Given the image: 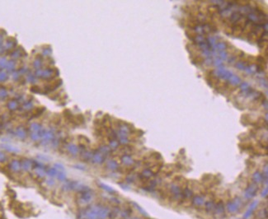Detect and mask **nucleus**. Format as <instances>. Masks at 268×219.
I'll list each match as a JSON object with an SVG mask.
<instances>
[{
  "mask_svg": "<svg viewBox=\"0 0 268 219\" xmlns=\"http://www.w3.org/2000/svg\"><path fill=\"white\" fill-rule=\"evenodd\" d=\"M111 209L102 204L90 205L78 213L79 219H108L110 218Z\"/></svg>",
  "mask_w": 268,
  "mask_h": 219,
  "instance_id": "f257e3e1",
  "label": "nucleus"
},
{
  "mask_svg": "<svg viewBox=\"0 0 268 219\" xmlns=\"http://www.w3.org/2000/svg\"><path fill=\"white\" fill-rule=\"evenodd\" d=\"M241 206H242V200L238 197H236L234 200L230 201L227 203L226 208L228 213L230 214H234L237 212H239V209L241 208Z\"/></svg>",
  "mask_w": 268,
  "mask_h": 219,
  "instance_id": "f03ea898",
  "label": "nucleus"
},
{
  "mask_svg": "<svg viewBox=\"0 0 268 219\" xmlns=\"http://www.w3.org/2000/svg\"><path fill=\"white\" fill-rule=\"evenodd\" d=\"M169 190H170V194H171L172 199H174L175 200H182V190H181L180 185H178V184H172L169 188Z\"/></svg>",
  "mask_w": 268,
  "mask_h": 219,
  "instance_id": "7ed1b4c3",
  "label": "nucleus"
},
{
  "mask_svg": "<svg viewBox=\"0 0 268 219\" xmlns=\"http://www.w3.org/2000/svg\"><path fill=\"white\" fill-rule=\"evenodd\" d=\"M258 191V185L257 184H251L245 190L244 192V197L247 200H252L257 195V193Z\"/></svg>",
  "mask_w": 268,
  "mask_h": 219,
  "instance_id": "20e7f679",
  "label": "nucleus"
},
{
  "mask_svg": "<svg viewBox=\"0 0 268 219\" xmlns=\"http://www.w3.org/2000/svg\"><path fill=\"white\" fill-rule=\"evenodd\" d=\"M93 191L90 190H87L85 192H83V193H80V195H79V202H80L82 204H88L90 203L92 201H93Z\"/></svg>",
  "mask_w": 268,
  "mask_h": 219,
  "instance_id": "39448f33",
  "label": "nucleus"
},
{
  "mask_svg": "<svg viewBox=\"0 0 268 219\" xmlns=\"http://www.w3.org/2000/svg\"><path fill=\"white\" fill-rule=\"evenodd\" d=\"M215 214L217 218H222L225 215V206H224V203H223V201L220 200V202L215 204Z\"/></svg>",
  "mask_w": 268,
  "mask_h": 219,
  "instance_id": "423d86ee",
  "label": "nucleus"
},
{
  "mask_svg": "<svg viewBox=\"0 0 268 219\" xmlns=\"http://www.w3.org/2000/svg\"><path fill=\"white\" fill-rule=\"evenodd\" d=\"M258 203H259L258 201H257V200H256V201H253V202L251 203V205L249 206L248 209L247 210V211H246V213H244V215H243V218H242L248 219L249 218L251 217V215H252V213H253V212L255 211L256 208H257V206H258Z\"/></svg>",
  "mask_w": 268,
  "mask_h": 219,
  "instance_id": "0eeeda50",
  "label": "nucleus"
},
{
  "mask_svg": "<svg viewBox=\"0 0 268 219\" xmlns=\"http://www.w3.org/2000/svg\"><path fill=\"white\" fill-rule=\"evenodd\" d=\"M192 205L195 207H201L205 204V198L201 195H196L192 198V201H191Z\"/></svg>",
  "mask_w": 268,
  "mask_h": 219,
  "instance_id": "6e6552de",
  "label": "nucleus"
},
{
  "mask_svg": "<svg viewBox=\"0 0 268 219\" xmlns=\"http://www.w3.org/2000/svg\"><path fill=\"white\" fill-rule=\"evenodd\" d=\"M105 160V156L102 155V153H100L99 152H97L96 153H94L93 155V158H92V161H93L94 163H97V164H101Z\"/></svg>",
  "mask_w": 268,
  "mask_h": 219,
  "instance_id": "1a4fd4ad",
  "label": "nucleus"
},
{
  "mask_svg": "<svg viewBox=\"0 0 268 219\" xmlns=\"http://www.w3.org/2000/svg\"><path fill=\"white\" fill-rule=\"evenodd\" d=\"M121 162L125 166H132L135 163L133 158L129 154L123 155L122 157H121Z\"/></svg>",
  "mask_w": 268,
  "mask_h": 219,
  "instance_id": "9d476101",
  "label": "nucleus"
},
{
  "mask_svg": "<svg viewBox=\"0 0 268 219\" xmlns=\"http://www.w3.org/2000/svg\"><path fill=\"white\" fill-rule=\"evenodd\" d=\"M205 208L206 213H212L215 212V203L213 200H210L205 203Z\"/></svg>",
  "mask_w": 268,
  "mask_h": 219,
  "instance_id": "9b49d317",
  "label": "nucleus"
},
{
  "mask_svg": "<svg viewBox=\"0 0 268 219\" xmlns=\"http://www.w3.org/2000/svg\"><path fill=\"white\" fill-rule=\"evenodd\" d=\"M252 181H253V182L255 184L262 183L264 181V176L261 174L259 171H257L252 176Z\"/></svg>",
  "mask_w": 268,
  "mask_h": 219,
  "instance_id": "f8f14e48",
  "label": "nucleus"
},
{
  "mask_svg": "<svg viewBox=\"0 0 268 219\" xmlns=\"http://www.w3.org/2000/svg\"><path fill=\"white\" fill-rule=\"evenodd\" d=\"M98 184H99L100 188H102V190H105V191L107 192V193L111 194H116V190H114L113 188H111V187L109 186V185H107V184H105L102 183H99Z\"/></svg>",
  "mask_w": 268,
  "mask_h": 219,
  "instance_id": "ddd939ff",
  "label": "nucleus"
},
{
  "mask_svg": "<svg viewBox=\"0 0 268 219\" xmlns=\"http://www.w3.org/2000/svg\"><path fill=\"white\" fill-rule=\"evenodd\" d=\"M130 214H131V209L129 208H125L121 212H120V215L121 219H129Z\"/></svg>",
  "mask_w": 268,
  "mask_h": 219,
  "instance_id": "4468645a",
  "label": "nucleus"
},
{
  "mask_svg": "<svg viewBox=\"0 0 268 219\" xmlns=\"http://www.w3.org/2000/svg\"><path fill=\"white\" fill-rule=\"evenodd\" d=\"M107 166L108 169H110L111 171H116V170H117L118 167H119L118 163H117L115 160H110V161H107Z\"/></svg>",
  "mask_w": 268,
  "mask_h": 219,
  "instance_id": "2eb2a0df",
  "label": "nucleus"
},
{
  "mask_svg": "<svg viewBox=\"0 0 268 219\" xmlns=\"http://www.w3.org/2000/svg\"><path fill=\"white\" fill-rule=\"evenodd\" d=\"M67 149H68L69 152L70 154L74 155V156H75V155H77L78 153V146H76L75 144H73V143L69 144Z\"/></svg>",
  "mask_w": 268,
  "mask_h": 219,
  "instance_id": "dca6fc26",
  "label": "nucleus"
},
{
  "mask_svg": "<svg viewBox=\"0 0 268 219\" xmlns=\"http://www.w3.org/2000/svg\"><path fill=\"white\" fill-rule=\"evenodd\" d=\"M10 168L13 171H18L21 169V163L17 160H14L11 162L10 164Z\"/></svg>",
  "mask_w": 268,
  "mask_h": 219,
  "instance_id": "f3484780",
  "label": "nucleus"
},
{
  "mask_svg": "<svg viewBox=\"0 0 268 219\" xmlns=\"http://www.w3.org/2000/svg\"><path fill=\"white\" fill-rule=\"evenodd\" d=\"M32 162L29 160H23V162L21 163V167L25 171H29L30 169L32 168Z\"/></svg>",
  "mask_w": 268,
  "mask_h": 219,
  "instance_id": "a211bd4d",
  "label": "nucleus"
},
{
  "mask_svg": "<svg viewBox=\"0 0 268 219\" xmlns=\"http://www.w3.org/2000/svg\"><path fill=\"white\" fill-rule=\"evenodd\" d=\"M192 196V191L189 188H186L182 191V199H191Z\"/></svg>",
  "mask_w": 268,
  "mask_h": 219,
  "instance_id": "6ab92c4d",
  "label": "nucleus"
},
{
  "mask_svg": "<svg viewBox=\"0 0 268 219\" xmlns=\"http://www.w3.org/2000/svg\"><path fill=\"white\" fill-rule=\"evenodd\" d=\"M153 175H154V172H153L152 170H150V169H145V170H144L142 172V177L145 178V179H149V178L152 177Z\"/></svg>",
  "mask_w": 268,
  "mask_h": 219,
  "instance_id": "aec40b11",
  "label": "nucleus"
},
{
  "mask_svg": "<svg viewBox=\"0 0 268 219\" xmlns=\"http://www.w3.org/2000/svg\"><path fill=\"white\" fill-rule=\"evenodd\" d=\"M93 153L88 151H85L82 153V159L84 161H89L93 158Z\"/></svg>",
  "mask_w": 268,
  "mask_h": 219,
  "instance_id": "412c9836",
  "label": "nucleus"
},
{
  "mask_svg": "<svg viewBox=\"0 0 268 219\" xmlns=\"http://www.w3.org/2000/svg\"><path fill=\"white\" fill-rule=\"evenodd\" d=\"M111 152V148L109 147H107V146H102L100 147L99 148V152L102 153V155H107L108 153H110Z\"/></svg>",
  "mask_w": 268,
  "mask_h": 219,
  "instance_id": "4be33fe9",
  "label": "nucleus"
},
{
  "mask_svg": "<svg viewBox=\"0 0 268 219\" xmlns=\"http://www.w3.org/2000/svg\"><path fill=\"white\" fill-rule=\"evenodd\" d=\"M57 173H58V171H57V170H56L55 167L50 168V169H48V171H46V174L48 175L49 176H50V177L56 176Z\"/></svg>",
  "mask_w": 268,
  "mask_h": 219,
  "instance_id": "5701e85b",
  "label": "nucleus"
},
{
  "mask_svg": "<svg viewBox=\"0 0 268 219\" xmlns=\"http://www.w3.org/2000/svg\"><path fill=\"white\" fill-rule=\"evenodd\" d=\"M56 177L59 181H66V175L64 171H58V173L56 175Z\"/></svg>",
  "mask_w": 268,
  "mask_h": 219,
  "instance_id": "b1692460",
  "label": "nucleus"
},
{
  "mask_svg": "<svg viewBox=\"0 0 268 219\" xmlns=\"http://www.w3.org/2000/svg\"><path fill=\"white\" fill-rule=\"evenodd\" d=\"M119 147V142L116 140V139H113V140H110V143H109V148L111 149H116V148Z\"/></svg>",
  "mask_w": 268,
  "mask_h": 219,
  "instance_id": "393cba45",
  "label": "nucleus"
},
{
  "mask_svg": "<svg viewBox=\"0 0 268 219\" xmlns=\"http://www.w3.org/2000/svg\"><path fill=\"white\" fill-rule=\"evenodd\" d=\"M133 203V205L135 206V208H137V209H138V211H139V213H141V214H143L144 216H145V217H149V215H148V214H147V213H146L145 211L144 210V208L139 206V204H137L136 203Z\"/></svg>",
  "mask_w": 268,
  "mask_h": 219,
  "instance_id": "a878e982",
  "label": "nucleus"
},
{
  "mask_svg": "<svg viewBox=\"0 0 268 219\" xmlns=\"http://www.w3.org/2000/svg\"><path fill=\"white\" fill-rule=\"evenodd\" d=\"M230 80L231 81V82L233 84H239L240 82V78L236 75H232L230 78Z\"/></svg>",
  "mask_w": 268,
  "mask_h": 219,
  "instance_id": "bb28decb",
  "label": "nucleus"
},
{
  "mask_svg": "<svg viewBox=\"0 0 268 219\" xmlns=\"http://www.w3.org/2000/svg\"><path fill=\"white\" fill-rule=\"evenodd\" d=\"M208 11L210 12L211 14H215V13H216L218 11H219V8L215 5H212V6H210L209 8H208Z\"/></svg>",
  "mask_w": 268,
  "mask_h": 219,
  "instance_id": "cd10ccee",
  "label": "nucleus"
},
{
  "mask_svg": "<svg viewBox=\"0 0 268 219\" xmlns=\"http://www.w3.org/2000/svg\"><path fill=\"white\" fill-rule=\"evenodd\" d=\"M260 215L262 217V219H267V208L266 207L262 210Z\"/></svg>",
  "mask_w": 268,
  "mask_h": 219,
  "instance_id": "c85d7f7f",
  "label": "nucleus"
},
{
  "mask_svg": "<svg viewBox=\"0 0 268 219\" xmlns=\"http://www.w3.org/2000/svg\"><path fill=\"white\" fill-rule=\"evenodd\" d=\"M217 48H218V50H223L224 49H226V43H224V42L218 43L217 44Z\"/></svg>",
  "mask_w": 268,
  "mask_h": 219,
  "instance_id": "c756f323",
  "label": "nucleus"
},
{
  "mask_svg": "<svg viewBox=\"0 0 268 219\" xmlns=\"http://www.w3.org/2000/svg\"><path fill=\"white\" fill-rule=\"evenodd\" d=\"M55 168L57 170V171H63L65 170V168L64 166H62L61 164H59V163H56L55 164Z\"/></svg>",
  "mask_w": 268,
  "mask_h": 219,
  "instance_id": "7c9ffc66",
  "label": "nucleus"
},
{
  "mask_svg": "<svg viewBox=\"0 0 268 219\" xmlns=\"http://www.w3.org/2000/svg\"><path fill=\"white\" fill-rule=\"evenodd\" d=\"M236 67L239 69H246V67H245V64H244V63L243 62H239L237 64H236Z\"/></svg>",
  "mask_w": 268,
  "mask_h": 219,
  "instance_id": "2f4dec72",
  "label": "nucleus"
},
{
  "mask_svg": "<svg viewBox=\"0 0 268 219\" xmlns=\"http://www.w3.org/2000/svg\"><path fill=\"white\" fill-rule=\"evenodd\" d=\"M267 193H268V188L267 186H266L265 189L262 190V197H263V198H266V197H267Z\"/></svg>",
  "mask_w": 268,
  "mask_h": 219,
  "instance_id": "473e14b6",
  "label": "nucleus"
},
{
  "mask_svg": "<svg viewBox=\"0 0 268 219\" xmlns=\"http://www.w3.org/2000/svg\"><path fill=\"white\" fill-rule=\"evenodd\" d=\"M17 135L19 136L20 138H24L25 137V132L23 129H18L17 130Z\"/></svg>",
  "mask_w": 268,
  "mask_h": 219,
  "instance_id": "72a5a7b5",
  "label": "nucleus"
},
{
  "mask_svg": "<svg viewBox=\"0 0 268 219\" xmlns=\"http://www.w3.org/2000/svg\"><path fill=\"white\" fill-rule=\"evenodd\" d=\"M5 159H6V156H5V154H4L3 152H0V162L4 161H5Z\"/></svg>",
  "mask_w": 268,
  "mask_h": 219,
  "instance_id": "f704fd0d",
  "label": "nucleus"
},
{
  "mask_svg": "<svg viewBox=\"0 0 268 219\" xmlns=\"http://www.w3.org/2000/svg\"><path fill=\"white\" fill-rule=\"evenodd\" d=\"M46 183H47L49 186H53L55 184V181L53 179H49L48 181H46Z\"/></svg>",
  "mask_w": 268,
  "mask_h": 219,
  "instance_id": "c9c22d12",
  "label": "nucleus"
},
{
  "mask_svg": "<svg viewBox=\"0 0 268 219\" xmlns=\"http://www.w3.org/2000/svg\"><path fill=\"white\" fill-rule=\"evenodd\" d=\"M220 57H221V58H222V59H224H224H226L227 58V55H226V53H224V52H221V53H220Z\"/></svg>",
  "mask_w": 268,
  "mask_h": 219,
  "instance_id": "e433bc0d",
  "label": "nucleus"
},
{
  "mask_svg": "<svg viewBox=\"0 0 268 219\" xmlns=\"http://www.w3.org/2000/svg\"><path fill=\"white\" fill-rule=\"evenodd\" d=\"M215 64L218 65V66H220V65L222 64V62L220 61V60H216V61H215Z\"/></svg>",
  "mask_w": 268,
  "mask_h": 219,
  "instance_id": "4c0bfd02",
  "label": "nucleus"
},
{
  "mask_svg": "<svg viewBox=\"0 0 268 219\" xmlns=\"http://www.w3.org/2000/svg\"><path fill=\"white\" fill-rule=\"evenodd\" d=\"M131 219H141V218H138V217H135V218H132Z\"/></svg>",
  "mask_w": 268,
  "mask_h": 219,
  "instance_id": "58836bf2",
  "label": "nucleus"
}]
</instances>
